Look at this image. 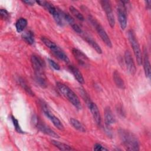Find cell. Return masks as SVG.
Instances as JSON below:
<instances>
[{"instance_id": "6da1fadb", "label": "cell", "mask_w": 151, "mask_h": 151, "mask_svg": "<svg viewBox=\"0 0 151 151\" xmlns=\"http://www.w3.org/2000/svg\"><path fill=\"white\" fill-rule=\"evenodd\" d=\"M118 134L123 145L126 150L132 151L139 150V140L134 134L124 129H120L118 130Z\"/></svg>"}, {"instance_id": "8fae6325", "label": "cell", "mask_w": 151, "mask_h": 151, "mask_svg": "<svg viewBox=\"0 0 151 151\" xmlns=\"http://www.w3.org/2000/svg\"><path fill=\"white\" fill-rule=\"evenodd\" d=\"M31 63L34 70V74L44 73L45 63L40 57L35 54H32L31 57Z\"/></svg>"}, {"instance_id": "3957f363", "label": "cell", "mask_w": 151, "mask_h": 151, "mask_svg": "<svg viewBox=\"0 0 151 151\" xmlns=\"http://www.w3.org/2000/svg\"><path fill=\"white\" fill-rule=\"evenodd\" d=\"M40 6L44 7L53 17L55 22L60 26L64 25V19L62 16V11L58 9L51 3L45 1H37L36 2Z\"/></svg>"}, {"instance_id": "ffe728a7", "label": "cell", "mask_w": 151, "mask_h": 151, "mask_svg": "<svg viewBox=\"0 0 151 151\" xmlns=\"http://www.w3.org/2000/svg\"><path fill=\"white\" fill-rule=\"evenodd\" d=\"M113 80L114 81L115 84L116 85V86L117 87H119V88L121 89H124L125 87V84H124V82L123 81V80L122 79V78L120 76V73L115 70L113 74Z\"/></svg>"}, {"instance_id": "cb8c5ba5", "label": "cell", "mask_w": 151, "mask_h": 151, "mask_svg": "<svg viewBox=\"0 0 151 151\" xmlns=\"http://www.w3.org/2000/svg\"><path fill=\"white\" fill-rule=\"evenodd\" d=\"M51 143L56 147H57L58 149L61 150H75L74 148H73L72 147H71L70 146L63 143V142H60L59 141L57 140H52L51 141Z\"/></svg>"}, {"instance_id": "f546056e", "label": "cell", "mask_w": 151, "mask_h": 151, "mask_svg": "<svg viewBox=\"0 0 151 151\" xmlns=\"http://www.w3.org/2000/svg\"><path fill=\"white\" fill-rule=\"evenodd\" d=\"M1 18L3 20H7L9 18V14L5 9H1L0 10Z\"/></svg>"}, {"instance_id": "4316f807", "label": "cell", "mask_w": 151, "mask_h": 151, "mask_svg": "<svg viewBox=\"0 0 151 151\" xmlns=\"http://www.w3.org/2000/svg\"><path fill=\"white\" fill-rule=\"evenodd\" d=\"M69 9L70 11L71 12V13L78 20L80 21H84V16L82 15V14H81L78 10H77L75 7H74L73 6H70L69 7Z\"/></svg>"}, {"instance_id": "1f68e13d", "label": "cell", "mask_w": 151, "mask_h": 151, "mask_svg": "<svg viewBox=\"0 0 151 151\" xmlns=\"http://www.w3.org/2000/svg\"><path fill=\"white\" fill-rule=\"evenodd\" d=\"M93 149L94 150H108V149L106 147H104L103 146H102L101 144L100 143H96L94 145L93 147Z\"/></svg>"}, {"instance_id": "5bb4252c", "label": "cell", "mask_w": 151, "mask_h": 151, "mask_svg": "<svg viewBox=\"0 0 151 151\" xmlns=\"http://www.w3.org/2000/svg\"><path fill=\"white\" fill-rule=\"evenodd\" d=\"M86 104L87 105L88 109L91 111V113L92 114V116L93 117L94 122L98 126H100L101 124V116L100 114L99 110L97 105L94 103H93L91 100Z\"/></svg>"}, {"instance_id": "603a6c76", "label": "cell", "mask_w": 151, "mask_h": 151, "mask_svg": "<svg viewBox=\"0 0 151 151\" xmlns=\"http://www.w3.org/2000/svg\"><path fill=\"white\" fill-rule=\"evenodd\" d=\"M35 80L36 83L42 88H46L47 86V80L44 73L35 74Z\"/></svg>"}, {"instance_id": "7402d4cb", "label": "cell", "mask_w": 151, "mask_h": 151, "mask_svg": "<svg viewBox=\"0 0 151 151\" xmlns=\"http://www.w3.org/2000/svg\"><path fill=\"white\" fill-rule=\"evenodd\" d=\"M70 123L75 129L79 131L80 132H86V130L85 126L77 119L74 118H71L70 119Z\"/></svg>"}, {"instance_id": "9a60e30c", "label": "cell", "mask_w": 151, "mask_h": 151, "mask_svg": "<svg viewBox=\"0 0 151 151\" xmlns=\"http://www.w3.org/2000/svg\"><path fill=\"white\" fill-rule=\"evenodd\" d=\"M142 64L143 65V68H144V71H145L146 77L147 78H150V71H151L150 64L147 50L146 47L143 48V52L142 55Z\"/></svg>"}, {"instance_id": "4dcf8cb0", "label": "cell", "mask_w": 151, "mask_h": 151, "mask_svg": "<svg viewBox=\"0 0 151 151\" xmlns=\"http://www.w3.org/2000/svg\"><path fill=\"white\" fill-rule=\"evenodd\" d=\"M48 63L50 64V65L51 66V67H52L54 70H60V67L59 64L58 63H57L56 62H55L54 60L48 58Z\"/></svg>"}, {"instance_id": "277c9868", "label": "cell", "mask_w": 151, "mask_h": 151, "mask_svg": "<svg viewBox=\"0 0 151 151\" xmlns=\"http://www.w3.org/2000/svg\"><path fill=\"white\" fill-rule=\"evenodd\" d=\"M41 40L43 44L48 47L57 58L66 63H68L70 62L68 56L55 42L45 37H42Z\"/></svg>"}, {"instance_id": "8992f818", "label": "cell", "mask_w": 151, "mask_h": 151, "mask_svg": "<svg viewBox=\"0 0 151 151\" xmlns=\"http://www.w3.org/2000/svg\"><path fill=\"white\" fill-rule=\"evenodd\" d=\"M88 19L90 21V22L91 24V25L95 28L97 34L102 40V41L104 42V44L109 48H111L112 44L111 42V40L108 36L107 34L106 33V31L103 28V27L101 26V25L100 24V22H98V21L93 16L88 15Z\"/></svg>"}, {"instance_id": "7a4b0ae2", "label": "cell", "mask_w": 151, "mask_h": 151, "mask_svg": "<svg viewBox=\"0 0 151 151\" xmlns=\"http://www.w3.org/2000/svg\"><path fill=\"white\" fill-rule=\"evenodd\" d=\"M56 84H57V87L58 90L60 91V93L65 98H67V100L77 110H81L82 108L81 104L79 100V98L76 94V93L71 89H70L67 86H66L65 84H64L62 83L57 82Z\"/></svg>"}, {"instance_id": "e0dca14e", "label": "cell", "mask_w": 151, "mask_h": 151, "mask_svg": "<svg viewBox=\"0 0 151 151\" xmlns=\"http://www.w3.org/2000/svg\"><path fill=\"white\" fill-rule=\"evenodd\" d=\"M116 122L115 117L112 113L110 107H106L104 109V123L106 127L109 129L110 126Z\"/></svg>"}, {"instance_id": "d6a6232c", "label": "cell", "mask_w": 151, "mask_h": 151, "mask_svg": "<svg viewBox=\"0 0 151 151\" xmlns=\"http://www.w3.org/2000/svg\"><path fill=\"white\" fill-rule=\"evenodd\" d=\"M23 3L27 5H29V6H32L36 2L34 1H31V0H27V1H22Z\"/></svg>"}, {"instance_id": "44dd1931", "label": "cell", "mask_w": 151, "mask_h": 151, "mask_svg": "<svg viewBox=\"0 0 151 151\" xmlns=\"http://www.w3.org/2000/svg\"><path fill=\"white\" fill-rule=\"evenodd\" d=\"M84 40H86V41L98 53V54H101L102 53V50L100 47V45L93 40L92 39L91 37L87 36V35H85L84 37Z\"/></svg>"}, {"instance_id": "9c48e42d", "label": "cell", "mask_w": 151, "mask_h": 151, "mask_svg": "<svg viewBox=\"0 0 151 151\" xmlns=\"http://www.w3.org/2000/svg\"><path fill=\"white\" fill-rule=\"evenodd\" d=\"M32 120L34 126L41 132L55 138L59 137V136L57 133H55L53 130H52L45 123H44L37 116H34L32 118Z\"/></svg>"}, {"instance_id": "4fadbf2b", "label": "cell", "mask_w": 151, "mask_h": 151, "mask_svg": "<svg viewBox=\"0 0 151 151\" xmlns=\"http://www.w3.org/2000/svg\"><path fill=\"white\" fill-rule=\"evenodd\" d=\"M72 53L74 57V58L77 60L78 63L82 66L87 67L89 65V60L87 55L83 52L77 49L73 48Z\"/></svg>"}, {"instance_id": "d4e9b609", "label": "cell", "mask_w": 151, "mask_h": 151, "mask_svg": "<svg viewBox=\"0 0 151 151\" xmlns=\"http://www.w3.org/2000/svg\"><path fill=\"white\" fill-rule=\"evenodd\" d=\"M27 25V20L24 18H19L15 23V28L18 32H21L24 31Z\"/></svg>"}, {"instance_id": "836d02e7", "label": "cell", "mask_w": 151, "mask_h": 151, "mask_svg": "<svg viewBox=\"0 0 151 151\" xmlns=\"http://www.w3.org/2000/svg\"><path fill=\"white\" fill-rule=\"evenodd\" d=\"M145 4H146V8L147 9H150L151 1H145Z\"/></svg>"}, {"instance_id": "ba28073f", "label": "cell", "mask_w": 151, "mask_h": 151, "mask_svg": "<svg viewBox=\"0 0 151 151\" xmlns=\"http://www.w3.org/2000/svg\"><path fill=\"white\" fill-rule=\"evenodd\" d=\"M129 1H118L117 5V12L120 26L122 29L124 30L127 26V8L126 3Z\"/></svg>"}, {"instance_id": "d6986e66", "label": "cell", "mask_w": 151, "mask_h": 151, "mask_svg": "<svg viewBox=\"0 0 151 151\" xmlns=\"http://www.w3.org/2000/svg\"><path fill=\"white\" fill-rule=\"evenodd\" d=\"M17 81L19 86L22 87V88L29 96H34V93L31 90V87L28 85L27 82L25 81L24 79H23L22 77H19L17 78Z\"/></svg>"}, {"instance_id": "7c38bea8", "label": "cell", "mask_w": 151, "mask_h": 151, "mask_svg": "<svg viewBox=\"0 0 151 151\" xmlns=\"http://www.w3.org/2000/svg\"><path fill=\"white\" fill-rule=\"evenodd\" d=\"M124 62L126 66V68L128 72L131 75H134L136 72V68L132 56L131 52L129 50H127L124 52Z\"/></svg>"}, {"instance_id": "52a82bcc", "label": "cell", "mask_w": 151, "mask_h": 151, "mask_svg": "<svg viewBox=\"0 0 151 151\" xmlns=\"http://www.w3.org/2000/svg\"><path fill=\"white\" fill-rule=\"evenodd\" d=\"M128 39L133 50L137 63L138 65H140L142 64V54L136 35L132 29H129L128 31Z\"/></svg>"}, {"instance_id": "83f0119b", "label": "cell", "mask_w": 151, "mask_h": 151, "mask_svg": "<svg viewBox=\"0 0 151 151\" xmlns=\"http://www.w3.org/2000/svg\"><path fill=\"white\" fill-rule=\"evenodd\" d=\"M11 120H12V122L13 124H14V127H15V130H16L18 133H24V132L22 130L21 127H20L18 120L16 119L14 116H11Z\"/></svg>"}, {"instance_id": "2e32d148", "label": "cell", "mask_w": 151, "mask_h": 151, "mask_svg": "<svg viewBox=\"0 0 151 151\" xmlns=\"http://www.w3.org/2000/svg\"><path fill=\"white\" fill-rule=\"evenodd\" d=\"M62 16H63V18L64 21H65L67 22H68L70 25V26L76 32H77V34H81L82 33V29L76 23L73 18L70 14L62 11Z\"/></svg>"}, {"instance_id": "484cf974", "label": "cell", "mask_w": 151, "mask_h": 151, "mask_svg": "<svg viewBox=\"0 0 151 151\" xmlns=\"http://www.w3.org/2000/svg\"><path fill=\"white\" fill-rule=\"evenodd\" d=\"M23 40L28 44L32 45L34 42V35L32 31H28L22 35Z\"/></svg>"}, {"instance_id": "5b68a950", "label": "cell", "mask_w": 151, "mask_h": 151, "mask_svg": "<svg viewBox=\"0 0 151 151\" xmlns=\"http://www.w3.org/2000/svg\"><path fill=\"white\" fill-rule=\"evenodd\" d=\"M38 103L45 116L50 120L54 126L57 127V129H58L59 130L63 131L64 130V125L59 120V119L51 111L47 103L43 100H39Z\"/></svg>"}, {"instance_id": "ac0fdd59", "label": "cell", "mask_w": 151, "mask_h": 151, "mask_svg": "<svg viewBox=\"0 0 151 151\" xmlns=\"http://www.w3.org/2000/svg\"><path fill=\"white\" fill-rule=\"evenodd\" d=\"M68 69L79 83L80 84L84 83V79L83 78V76L81 73V72L80 71V70L76 67L73 65H70L68 66Z\"/></svg>"}, {"instance_id": "f1b7e54d", "label": "cell", "mask_w": 151, "mask_h": 151, "mask_svg": "<svg viewBox=\"0 0 151 151\" xmlns=\"http://www.w3.org/2000/svg\"><path fill=\"white\" fill-rule=\"evenodd\" d=\"M80 95L81 96L82 98L83 99L84 101L86 102V104H87L89 101H90L91 100L89 96V95L88 94V93L84 90L82 88H80Z\"/></svg>"}, {"instance_id": "30bf717a", "label": "cell", "mask_w": 151, "mask_h": 151, "mask_svg": "<svg viewBox=\"0 0 151 151\" xmlns=\"http://www.w3.org/2000/svg\"><path fill=\"white\" fill-rule=\"evenodd\" d=\"M100 3L101 4V6L103 9L104 11L106 13V15L110 27L113 28L115 24V19H114V17L113 12L110 2L107 0H103V1H100Z\"/></svg>"}]
</instances>
